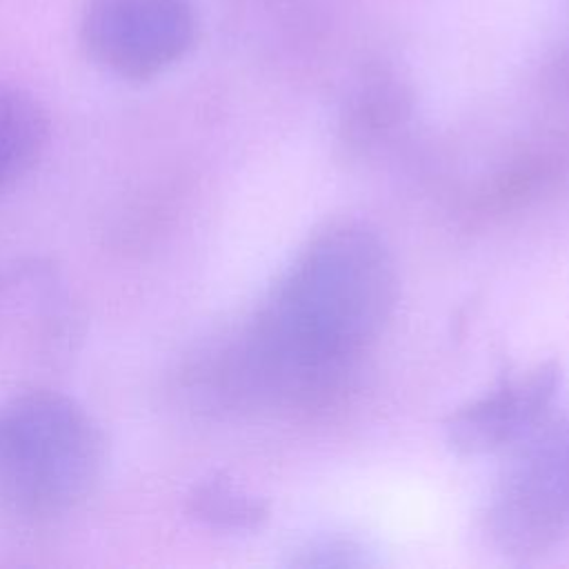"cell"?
Segmentation results:
<instances>
[{
	"label": "cell",
	"mask_w": 569,
	"mask_h": 569,
	"mask_svg": "<svg viewBox=\"0 0 569 569\" xmlns=\"http://www.w3.org/2000/svg\"><path fill=\"white\" fill-rule=\"evenodd\" d=\"M396 298V264L380 233L356 220L327 224L218 353V393L293 405L329 398L382 336Z\"/></svg>",
	"instance_id": "1"
},
{
	"label": "cell",
	"mask_w": 569,
	"mask_h": 569,
	"mask_svg": "<svg viewBox=\"0 0 569 569\" xmlns=\"http://www.w3.org/2000/svg\"><path fill=\"white\" fill-rule=\"evenodd\" d=\"M107 438L93 413L53 389L0 400V507L49 520L80 507L100 485Z\"/></svg>",
	"instance_id": "2"
},
{
	"label": "cell",
	"mask_w": 569,
	"mask_h": 569,
	"mask_svg": "<svg viewBox=\"0 0 569 569\" xmlns=\"http://www.w3.org/2000/svg\"><path fill=\"white\" fill-rule=\"evenodd\" d=\"M516 447L482 520L500 553L527 560L569 533V418L545 420Z\"/></svg>",
	"instance_id": "3"
},
{
	"label": "cell",
	"mask_w": 569,
	"mask_h": 569,
	"mask_svg": "<svg viewBox=\"0 0 569 569\" xmlns=\"http://www.w3.org/2000/svg\"><path fill=\"white\" fill-rule=\"evenodd\" d=\"M78 33L98 69L144 82L191 51L198 20L191 0H87Z\"/></svg>",
	"instance_id": "4"
},
{
	"label": "cell",
	"mask_w": 569,
	"mask_h": 569,
	"mask_svg": "<svg viewBox=\"0 0 569 569\" xmlns=\"http://www.w3.org/2000/svg\"><path fill=\"white\" fill-rule=\"evenodd\" d=\"M558 385L560 369L556 362H540L518 376L502 378L493 389L458 407L445 420L447 442L465 456L493 453L518 445L547 420Z\"/></svg>",
	"instance_id": "5"
},
{
	"label": "cell",
	"mask_w": 569,
	"mask_h": 569,
	"mask_svg": "<svg viewBox=\"0 0 569 569\" xmlns=\"http://www.w3.org/2000/svg\"><path fill=\"white\" fill-rule=\"evenodd\" d=\"M49 136L51 120L44 104L27 89L0 82V196L38 167Z\"/></svg>",
	"instance_id": "6"
},
{
	"label": "cell",
	"mask_w": 569,
	"mask_h": 569,
	"mask_svg": "<svg viewBox=\"0 0 569 569\" xmlns=\"http://www.w3.org/2000/svg\"><path fill=\"white\" fill-rule=\"evenodd\" d=\"M184 507L198 522L233 533L256 531L269 518L267 502L224 473L196 480L184 496Z\"/></svg>",
	"instance_id": "7"
},
{
	"label": "cell",
	"mask_w": 569,
	"mask_h": 569,
	"mask_svg": "<svg viewBox=\"0 0 569 569\" xmlns=\"http://www.w3.org/2000/svg\"><path fill=\"white\" fill-rule=\"evenodd\" d=\"M409 109L407 89L389 71L367 73L353 89L347 104V127L351 136H365L389 129L405 118Z\"/></svg>",
	"instance_id": "8"
},
{
	"label": "cell",
	"mask_w": 569,
	"mask_h": 569,
	"mask_svg": "<svg viewBox=\"0 0 569 569\" xmlns=\"http://www.w3.org/2000/svg\"><path fill=\"white\" fill-rule=\"evenodd\" d=\"M365 547L358 545L353 538L342 536H325L307 542L298 558L291 560V565L300 567H353V565H367Z\"/></svg>",
	"instance_id": "9"
}]
</instances>
